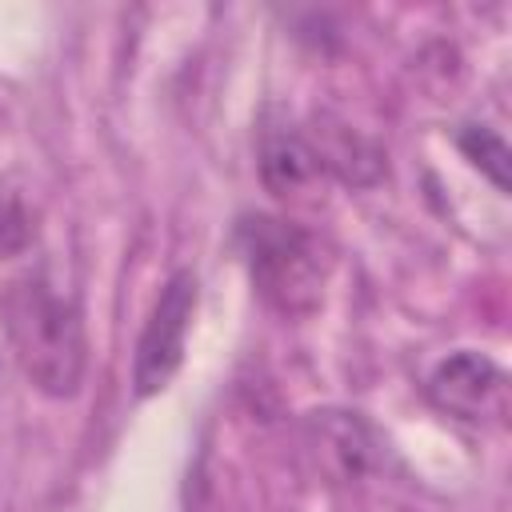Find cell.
<instances>
[{
  "label": "cell",
  "instance_id": "1",
  "mask_svg": "<svg viewBox=\"0 0 512 512\" xmlns=\"http://www.w3.org/2000/svg\"><path fill=\"white\" fill-rule=\"evenodd\" d=\"M4 316L16 356L32 384L52 396L72 392L84 368V328L72 300H64L40 280H20L4 300Z\"/></svg>",
  "mask_w": 512,
  "mask_h": 512
},
{
  "label": "cell",
  "instance_id": "2",
  "mask_svg": "<svg viewBox=\"0 0 512 512\" xmlns=\"http://www.w3.org/2000/svg\"><path fill=\"white\" fill-rule=\"evenodd\" d=\"M244 236H248V260H252V276H256L260 292L280 300L288 312L308 308L320 288L312 240L304 232H296L280 220H264V216L248 220Z\"/></svg>",
  "mask_w": 512,
  "mask_h": 512
},
{
  "label": "cell",
  "instance_id": "3",
  "mask_svg": "<svg viewBox=\"0 0 512 512\" xmlns=\"http://www.w3.org/2000/svg\"><path fill=\"white\" fill-rule=\"evenodd\" d=\"M192 308H196V276L176 272L160 288L152 316H148L140 344H136V364H132L136 396H152L176 376V368L184 360V332H188Z\"/></svg>",
  "mask_w": 512,
  "mask_h": 512
},
{
  "label": "cell",
  "instance_id": "4",
  "mask_svg": "<svg viewBox=\"0 0 512 512\" xmlns=\"http://www.w3.org/2000/svg\"><path fill=\"white\" fill-rule=\"evenodd\" d=\"M428 392L444 412L460 420H484L504 412V372L476 352H456L452 360H444L432 372Z\"/></svg>",
  "mask_w": 512,
  "mask_h": 512
},
{
  "label": "cell",
  "instance_id": "5",
  "mask_svg": "<svg viewBox=\"0 0 512 512\" xmlns=\"http://www.w3.org/2000/svg\"><path fill=\"white\" fill-rule=\"evenodd\" d=\"M260 168H264V184H268L276 196H288V192H296V188L320 168V160L308 152V144H304L296 132H272V136L264 140V160H260Z\"/></svg>",
  "mask_w": 512,
  "mask_h": 512
},
{
  "label": "cell",
  "instance_id": "6",
  "mask_svg": "<svg viewBox=\"0 0 512 512\" xmlns=\"http://www.w3.org/2000/svg\"><path fill=\"white\" fill-rule=\"evenodd\" d=\"M460 148L472 156L476 168H484L496 180L500 192L508 188V148H504V140L492 128H468V132H460Z\"/></svg>",
  "mask_w": 512,
  "mask_h": 512
}]
</instances>
